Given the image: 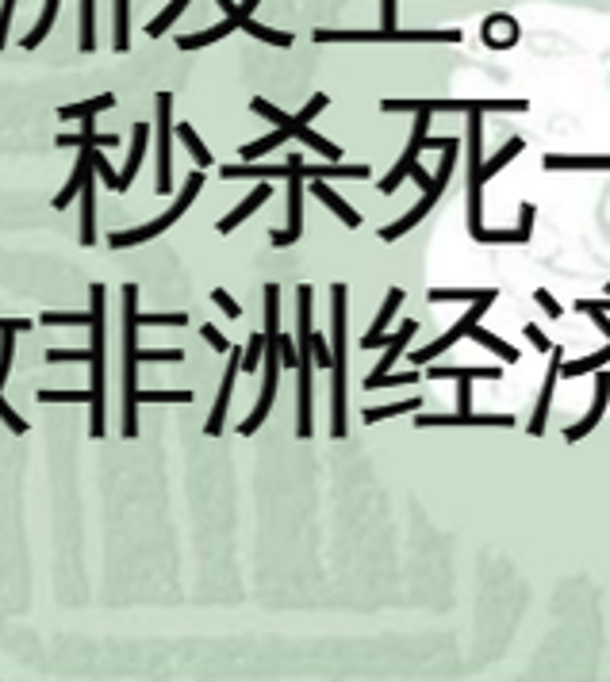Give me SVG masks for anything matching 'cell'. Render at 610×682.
Wrapping results in <instances>:
<instances>
[{"label":"cell","mask_w":610,"mask_h":682,"mask_svg":"<svg viewBox=\"0 0 610 682\" xmlns=\"http://www.w3.org/2000/svg\"><path fill=\"white\" fill-rule=\"evenodd\" d=\"M284 181H288V227L284 230H269V246H296L300 238H304V181H315V177H323V181H365L373 169L365 165V161H357V165H342V161H327V165H307L296 150L288 154L284 161Z\"/></svg>","instance_id":"6da1fadb"},{"label":"cell","mask_w":610,"mask_h":682,"mask_svg":"<svg viewBox=\"0 0 610 682\" xmlns=\"http://www.w3.org/2000/svg\"><path fill=\"white\" fill-rule=\"evenodd\" d=\"M346 284L330 288V338H334V357H330V437H346Z\"/></svg>","instance_id":"7a4b0ae2"},{"label":"cell","mask_w":610,"mask_h":682,"mask_svg":"<svg viewBox=\"0 0 610 682\" xmlns=\"http://www.w3.org/2000/svg\"><path fill=\"white\" fill-rule=\"evenodd\" d=\"M108 288L104 284H93L89 288V311H93V322H89V330H93V341H89V349H93V357H89V391H93V418H89V437H104L108 433V407H104V349H108V330H104V315H108Z\"/></svg>","instance_id":"3957f363"},{"label":"cell","mask_w":610,"mask_h":682,"mask_svg":"<svg viewBox=\"0 0 610 682\" xmlns=\"http://www.w3.org/2000/svg\"><path fill=\"white\" fill-rule=\"evenodd\" d=\"M139 288L127 284L123 288V414H119V433L123 437H139V403H135V391H139V361H135V349H139Z\"/></svg>","instance_id":"277c9868"},{"label":"cell","mask_w":610,"mask_h":682,"mask_svg":"<svg viewBox=\"0 0 610 682\" xmlns=\"http://www.w3.org/2000/svg\"><path fill=\"white\" fill-rule=\"evenodd\" d=\"M311 299H315V288L311 284H300L296 288V334H300V361H296V372H300V384H296V437L307 441L315 426H311V334H315V322H311Z\"/></svg>","instance_id":"5b68a950"},{"label":"cell","mask_w":610,"mask_h":682,"mask_svg":"<svg viewBox=\"0 0 610 682\" xmlns=\"http://www.w3.org/2000/svg\"><path fill=\"white\" fill-rule=\"evenodd\" d=\"M200 188H204V173H200V169H192V173L185 177V188H181L177 204L169 207V211H162L158 219H150V223H142V227H135V230H112V234H108V246H112V250H131V246H142V242H150V238L165 234V230L173 227L188 207H192V200L200 196Z\"/></svg>","instance_id":"8992f818"},{"label":"cell","mask_w":610,"mask_h":682,"mask_svg":"<svg viewBox=\"0 0 610 682\" xmlns=\"http://www.w3.org/2000/svg\"><path fill=\"white\" fill-rule=\"evenodd\" d=\"M526 100H380V112H430V115H469V112H526Z\"/></svg>","instance_id":"52a82bcc"},{"label":"cell","mask_w":610,"mask_h":682,"mask_svg":"<svg viewBox=\"0 0 610 682\" xmlns=\"http://www.w3.org/2000/svg\"><path fill=\"white\" fill-rule=\"evenodd\" d=\"M315 43H461V31L446 27V31H399V27H384V31H315Z\"/></svg>","instance_id":"ba28073f"},{"label":"cell","mask_w":610,"mask_h":682,"mask_svg":"<svg viewBox=\"0 0 610 682\" xmlns=\"http://www.w3.org/2000/svg\"><path fill=\"white\" fill-rule=\"evenodd\" d=\"M457 150H461V146H446V158H442V169H438V173L430 177V184L423 188V200H419V204L411 207V211H407L403 219H396L392 227L380 230V242H399V238H403L407 230H415V227H419V223L426 219V215L434 211V204H438V200H442V192H446L449 177H453V165H457Z\"/></svg>","instance_id":"9c48e42d"},{"label":"cell","mask_w":610,"mask_h":682,"mask_svg":"<svg viewBox=\"0 0 610 682\" xmlns=\"http://www.w3.org/2000/svg\"><path fill=\"white\" fill-rule=\"evenodd\" d=\"M469 234L472 242L484 230V181H480V161H484V119L469 112Z\"/></svg>","instance_id":"30bf717a"},{"label":"cell","mask_w":610,"mask_h":682,"mask_svg":"<svg viewBox=\"0 0 610 682\" xmlns=\"http://www.w3.org/2000/svg\"><path fill=\"white\" fill-rule=\"evenodd\" d=\"M250 108H254V112H258L261 119H269L273 127H284V131H288V135H292V138H300L304 146H311L315 154H323V158H327V161H342V146H334L330 138L315 135V131H311V123H300V119H292V115H284L281 108H277V104H269V100H261V96H258V100H254V104H250Z\"/></svg>","instance_id":"8fae6325"},{"label":"cell","mask_w":610,"mask_h":682,"mask_svg":"<svg viewBox=\"0 0 610 682\" xmlns=\"http://www.w3.org/2000/svg\"><path fill=\"white\" fill-rule=\"evenodd\" d=\"M158 123H154V138H158V181L154 188L169 196L173 192V92H158Z\"/></svg>","instance_id":"7c38bea8"},{"label":"cell","mask_w":610,"mask_h":682,"mask_svg":"<svg viewBox=\"0 0 610 682\" xmlns=\"http://www.w3.org/2000/svg\"><path fill=\"white\" fill-rule=\"evenodd\" d=\"M426 138H430V112H415V131H411V142H407V150H403L396 165L388 169V177L376 184V188H380L384 196H392L399 184L407 181V173H411V169L419 165V154L426 150Z\"/></svg>","instance_id":"4fadbf2b"},{"label":"cell","mask_w":610,"mask_h":682,"mask_svg":"<svg viewBox=\"0 0 610 682\" xmlns=\"http://www.w3.org/2000/svg\"><path fill=\"white\" fill-rule=\"evenodd\" d=\"M488 307H492L488 299H476V303H472V307H469V315H461V319L453 322V326H449V330H446V334H442V338H438V341H430L426 349H415V353H411L407 361H411V364H430V361H434V357H442V353H446L449 345H457V341H461V338H469V330H472V326H476V322H480V315H484Z\"/></svg>","instance_id":"5bb4252c"},{"label":"cell","mask_w":610,"mask_h":682,"mask_svg":"<svg viewBox=\"0 0 610 682\" xmlns=\"http://www.w3.org/2000/svg\"><path fill=\"white\" fill-rule=\"evenodd\" d=\"M242 364V349L231 345L227 349V372H223V384H219V395H215V407L208 414V422H204V433L208 437H219L223 433V422H227V410H231V395H235V380H238V368Z\"/></svg>","instance_id":"9a60e30c"},{"label":"cell","mask_w":610,"mask_h":682,"mask_svg":"<svg viewBox=\"0 0 610 682\" xmlns=\"http://www.w3.org/2000/svg\"><path fill=\"white\" fill-rule=\"evenodd\" d=\"M415 426L419 430H438V426H495V430H507V426H515V414H476V410H469V414H415Z\"/></svg>","instance_id":"2e32d148"},{"label":"cell","mask_w":610,"mask_h":682,"mask_svg":"<svg viewBox=\"0 0 610 682\" xmlns=\"http://www.w3.org/2000/svg\"><path fill=\"white\" fill-rule=\"evenodd\" d=\"M607 407H610V372H603V368H599V376H595V403H591V410H587V414L580 418V422H576V426H568V430H564V441H568V445L584 441L587 433H591L595 426H599V422H603Z\"/></svg>","instance_id":"e0dca14e"},{"label":"cell","mask_w":610,"mask_h":682,"mask_svg":"<svg viewBox=\"0 0 610 682\" xmlns=\"http://www.w3.org/2000/svg\"><path fill=\"white\" fill-rule=\"evenodd\" d=\"M549 357H553V364H549V376H545V384H541L534 418H530V426H526V430H530V437H541V433H545V418H549V407H553V391H557V380H561L564 349H561V345H553V349H549Z\"/></svg>","instance_id":"ac0fdd59"},{"label":"cell","mask_w":610,"mask_h":682,"mask_svg":"<svg viewBox=\"0 0 610 682\" xmlns=\"http://www.w3.org/2000/svg\"><path fill=\"white\" fill-rule=\"evenodd\" d=\"M146 142H150V127H146V119H139L135 123V135H131V154H127V165H123V173H119L116 181V196H123L127 188H131V181H135V173L142 169V154H146Z\"/></svg>","instance_id":"d6986e66"},{"label":"cell","mask_w":610,"mask_h":682,"mask_svg":"<svg viewBox=\"0 0 610 682\" xmlns=\"http://www.w3.org/2000/svg\"><path fill=\"white\" fill-rule=\"evenodd\" d=\"M311 196H315L319 204H327L330 215H338V219H342V223H346L350 230L361 227V211H353V207L346 204V200H342V196H338V192H334V188H330L323 177H315V181H311Z\"/></svg>","instance_id":"ffe728a7"},{"label":"cell","mask_w":610,"mask_h":682,"mask_svg":"<svg viewBox=\"0 0 610 682\" xmlns=\"http://www.w3.org/2000/svg\"><path fill=\"white\" fill-rule=\"evenodd\" d=\"M96 165L85 173V184H81V192H77V200H81V246L89 250L96 246Z\"/></svg>","instance_id":"44dd1931"},{"label":"cell","mask_w":610,"mask_h":682,"mask_svg":"<svg viewBox=\"0 0 610 682\" xmlns=\"http://www.w3.org/2000/svg\"><path fill=\"white\" fill-rule=\"evenodd\" d=\"M269 200H273V184L265 181V184H258V188H254V192H250V196H246V200H242V204H238L231 215H223L215 230H219V234H231L238 223H246V219H250V215H254L261 204H269Z\"/></svg>","instance_id":"7402d4cb"},{"label":"cell","mask_w":610,"mask_h":682,"mask_svg":"<svg viewBox=\"0 0 610 682\" xmlns=\"http://www.w3.org/2000/svg\"><path fill=\"white\" fill-rule=\"evenodd\" d=\"M461 376H469V380H503V368L499 364H488V368H476V364H430L426 368V380H461Z\"/></svg>","instance_id":"603a6c76"},{"label":"cell","mask_w":610,"mask_h":682,"mask_svg":"<svg viewBox=\"0 0 610 682\" xmlns=\"http://www.w3.org/2000/svg\"><path fill=\"white\" fill-rule=\"evenodd\" d=\"M541 165L549 173H557V169H564V173H576V169H599V173H607L610 154H545Z\"/></svg>","instance_id":"cb8c5ba5"},{"label":"cell","mask_w":610,"mask_h":682,"mask_svg":"<svg viewBox=\"0 0 610 682\" xmlns=\"http://www.w3.org/2000/svg\"><path fill=\"white\" fill-rule=\"evenodd\" d=\"M93 169V146H85L81 150V158H77V165H73V177L66 181V188L54 196V211H66V207L77 200V192H81V184H85V173Z\"/></svg>","instance_id":"d4e9b609"},{"label":"cell","mask_w":610,"mask_h":682,"mask_svg":"<svg viewBox=\"0 0 610 682\" xmlns=\"http://www.w3.org/2000/svg\"><path fill=\"white\" fill-rule=\"evenodd\" d=\"M430 303H476V299H499V288H430Z\"/></svg>","instance_id":"484cf974"},{"label":"cell","mask_w":610,"mask_h":682,"mask_svg":"<svg viewBox=\"0 0 610 682\" xmlns=\"http://www.w3.org/2000/svg\"><path fill=\"white\" fill-rule=\"evenodd\" d=\"M116 142H119L116 135H100V131H96V115L93 119H81V135L58 138V146H100V150H104V146H116Z\"/></svg>","instance_id":"4316f807"},{"label":"cell","mask_w":610,"mask_h":682,"mask_svg":"<svg viewBox=\"0 0 610 682\" xmlns=\"http://www.w3.org/2000/svg\"><path fill=\"white\" fill-rule=\"evenodd\" d=\"M522 150H526V138H507V146H503V150H499V154H495L492 161H480V181L488 184L495 177V173H499V169H503V165H507V161H515L518 154H522Z\"/></svg>","instance_id":"83f0119b"},{"label":"cell","mask_w":610,"mask_h":682,"mask_svg":"<svg viewBox=\"0 0 610 682\" xmlns=\"http://www.w3.org/2000/svg\"><path fill=\"white\" fill-rule=\"evenodd\" d=\"M415 410H423V395H411V399H399V403H388V407H369L361 418L376 426V422H384V418H399V414H415Z\"/></svg>","instance_id":"f1b7e54d"},{"label":"cell","mask_w":610,"mask_h":682,"mask_svg":"<svg viewBox=\"0 0 610 682\" xmlns=\"http://www.w3.org/2000/svg\"><path fill=\"white\" fill-rule=\"evenodd\" d=\"M108 108H116V96L112 92H104V96H93V100H85V104H66L58 119H93V115L108 112Z\"/></svg>","instance_id":"f546056e"},{"label":"cell","mask_w":610,"mask_h":682,"mask_svg":"<svg viewBox=\"0 0 610 682\" xmlns=\"http://www.w3.org/2000/svg\"><path fill=\"white\" fill-rule=\"evenodd\" d=\"M173 127H177V138L185 142V150L192 154V161H196V169H204V165H212V150L200 142V135L192 131V123H181V119H173Z\"/></svg>","instance_id":"4dcf8cb0"},{"label":"cell","mask_w":610,"mask_h":682,"mask_svg":"<svg viewBox=\"0 0 610 682\" xmlns=\"http://www.w3.org/2000/svg\"><path fill=\"white\" fill-rule=\"evenodd\" d=\"M610 361V345H603V349H595V353H587V357H580V361H561V376H587V372H599L603 364Z\"/></svg>","instance_id":"1f68e13d"},{"label":"cell","mask_w":610,"mask_h":682,"mask_svg":"<svg viewBox=\"0 0 610 682\" xmlns=\"http://www.w3.org/2000/svg\"><path fill=\"white\" fill-rule=\"evenodd\" d=\"M469 338H472V341H480L484 349H492L495 357H503L507 364H518V349H515V345H507L503 338H495V334H488V330H484L480 322H476V326L469 330Z\"/></svg>","instance_id":"d6a6232c"},{"label":"cell","mask_w":610,"mask_h":682,"mask_svg":"<svg viewBox=\"0 0 610 682\" xmlns=\"http://www.w3.org/2000/svg\"><path fill=\"white\" fill-rule=\"evenodd\" d=\"M93 311H43L39 326H89Z\"/></svg>","instance_id":"836d02e7"},{"label":"cell","mask_w":610,"mask_h":682,"mask_svg":"<svg viewBox=\"0 0 610 682\" xmlns=\"http://www.w3.org/2000/svg\"><path fill=\"white\" fill-rule=\"evenodd\" d=\"M419 380V372H384V376H365V391H380V387H411Z\"/></svg>","instance_id":"e575fe53"},{"label":"cell","mask_w":610,"mask_h":682,"mask_svg":"<svg viewBox=\"0 0 610 682\" xmlns=\"http://www.w3.org/2000/svg\"><path fill=\"white\" fill-rule=\"evenodd\" d=\"M192 399H196V395H192V391H135V403H192Z\"/></svg>","instance_id":"d590c367"},{"label":"cell","mask_w":610,"mask_h":682,"mask_svg":"<svg viewBox=\"0 0 610 682\" xmlns=\"http://www.w3.org/2000/svg\"><path fill=\"white\" fill-rule=\"evenodd\" d=\"M135 322H139V326H162V330H169V326H173V330H181V326L188 322V315H185V311H173V315H169V311H165V315L139 311V315H135Z\"/></svg>","instance_id":"8d00e7d4"},{"label":"cell","mask_w":610,"mask_h":682,"mask_svg":"<svg viewBox=\"0 0 610 682\" xmlns=\"http://www.w3.org/2000/svg\"><path fill=\"white\" fill-rule=\"evenodd\" d=\"M43 407H50V403H93V391H39L35 395Z\"/></svg>","instance_id":"74e56055"},{"label":"cell","mask_w":610,"mask_h":682,"mask_svg":"<svg viewBox=\"0 0 610 682\" xmlns=\"http://www.w3.org/2000/svg\"><path fill=\"white\" fill-rule=\"evenodd\" d=\"M93 349H47L43 361L47 364H89Z\"/></svg>","instance_id":"f35d334b"},{"label":"cell","mask_w":610,"mask_h":682,"mask_svg":"<svg viewBox=\"0 0 610 682\" xmlns=\"http://www.w3.org/2000/svg\"><path fill=\"white\" fill-rule=\"evenodd\" d=\"M261 353H265V334H254V338H250V345L242 349V364H238V368H242V372H258V368H261Z\"/></svg>","instance_id":"ab89813d"},{"label":"cell","mask_w":610,"mask_h":682,"mask_svg":"<svg viewBox=\"0 0 610 682\" xmlns=\"http://www.w3.org/2000/svg\"><path fill=\"white\" fill-rule=\"evenodd\" d=\"M12 353H16V334H0V391L8 384V372H12Z\"/></svg>","instance_id":"60d3db41"},{"label":"cell","mask_w":610,"mask_h":682,"mask_svg":"<svg viewBox=\"0 0 610 682\" xmlns=\"http://www.w3.org/2000/svg\"><path fill=\"white\" fill-rule=\"evenodd\" d=\"M212 299H215V303H219V311H223L227 319H238V315H242V303H235V296H231L227 288H215V292H212Z\"/></svg>","instance_id":"b9f144b4"},{"label":"cell","mask_w":610,"mask_h":682,"mask_svg":"<svg viewBox=\"0 0 610 682\" xmlns=\"http://www.w3.org/2000/svg\"><path fill=\"white\" fill-rule=\"evenodd\" d=\"M116 50H127V0H116Z\"/></svg>","instance_id":"7bdbcfd3"},{"label":"cell","mask_w":610,"mask_h":682,"mask_svg":"<svg viewBox=\"0 0 610 682\" xmlns=\"http://www.w3.org/2000/svg\"><path fill=\"white\" fill-rule=\"evenodd\" d=\"M200 338L208 341V345H212L215 353H227V349H231V341L223 338V334H219V330H215L212 322H204V326H200Z\"/></svg>","instance_id":"ee69618b"},{"label":"cell","mask_w":610,"mask_h":682,"mask_svg":"<svg viewBox=\"0 0 610 682\" xmlns=\"http://www.w3.org/2000/svg\"><path fill=\"white\" fill-rule=\"evenodd\" d=\"M469 410H472V380L461 376L457 380V414H469Z\"/></svg>","instance_id":"f6af8a7d"},{"label":"cell","mask_w":610,"mask_h":682,"mask_svg":"<svg viewBox=\"0 0 610 682\" xmlns=\"http://www.w3.org/2000/svg\"><path fill=\"white\" fill-rule=\"evenodd\" d=\"M93 165H96V173H100V177H104V184H108V188H116V169H112V165H108V161H104V154H100V146H93Z\"/></svg>","instance_id":"bcb514c9"},{"label":"cell","mask_w":610,"mask_h":682,"mask_svg":"<svg viewBox=\"0 0 610 682\" xmlns=\"http://www.w3.org/2000/svg\"><path fill=\"white\" fill-rule=\"evenodd\" d=\"M534 299H538L541 311H545L549 319H561V303H557V299L549 296V288H538V292H534Z\"/></svg>","instance_id":"7dc6e473"},{"label":"cell","mask_w":610,"mask_h":682,"mask_svg":"<svg viewBox=\"0 0 610 682\" xmlns=\"http://www.w3.org/2000/svg\"><path fill=\"white\" fill-rule=\"evenodd\" d=\"M522 334H526V338H530V345H534V349H538V353H549V349H553V341L545 338V334H541L538 326H534V322H530V326H526V330H522Z\"/></svg>","instance_id":"c3c4849f"},{"label":"cell","mask_w":610,"mask_h":682,"mask_svg":"<svg viewBox=\"0 0 610 682\" xmlns=\"http://www.w3.org/2000/svg\"><path fill=\"white\" fill-rule=\"evenodd\" d=\"M31 319H0V334H27Z\"/></svg>","instance_id":"681fc988"},{"label":"cell","mask_w":610,"mask_h":682,"mask_svg":"<svg viewBox=\"0 0 610 682\" xmlns=\"http://www.w3.org/2000/svg\"><path fill=\"white\" fill-rule=\"evenodd\" d=\"M584 315H591V322H595V326H599V330L607 334V341H610V319H607V311H595V307H587Z\"/></svg>","instance_id":"f907efd6"},{"label":"cell","mask_w":610,"mask_h":682,"mask_svg":"<svg viewBox=\"0 0 610 682\" xmlns=\"http://www.w3.org/2000/svg\"><path fill=\"white\" fill-rule=\"evenodd\" d=\"M407 177H411V181L419 184V188H426V184H430V173H426V169H419V165H415V169H411Z\"/></svg>","instance_id":"816d5d0a"},{"label":"cell","mask_w":610,"mask_h":682,"mask_svg":"<svg viewBox=\"0 0 610 682\" xmlns=\"http://www.w3.org/2000/svg\"><path fill=\"white\" fill-rule=\"evenodd\" d=\"M607 296H610V284H607Z\"/></svg>","instance_id":"f5cc1de1"}]
</instances>
